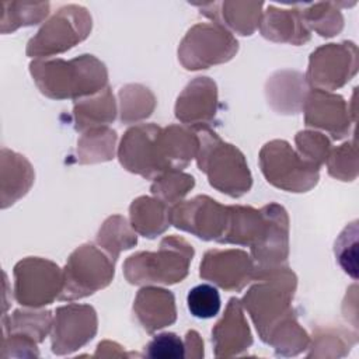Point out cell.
Instances as JSON below:
<instances>
[{"instance_id": "6da1fadb", "label": "cell", "mask_w": 359, "mask_h": 359, "mask_svg": "<svg viewBox=\"0 0 359 359\" xmlns=\"http://www.w3.org/2000/svg\"><path fill=\"white\" fill-rule=\"evenodd\" d=\"M257 278L259 282L251 286L241 304L250 313L259 338L278 355L300 353L307 348L310 338L299 325L290 304L296 290L294 273L282 265Z\"/></svg>"}, {"instance_id": "7a4b0ae2", "label": "cell", "mask_w": 359, "mask_h": 359, "mask_svg": "<svg viewBox=\"0 0 359 359\" xmlns=\"http://www.w3.org/2000/svg\"><path fill=\"white\" fill-rule=\"evenodd\" d=\"M38 88L53 100H81L107 87L105 65L93 55H81L72 60L39 59L29 65Z\"/></svg>"}, {"instance_id": "3957f363", "label": "cell", "mask_w": 359, "mask_h": 359, "mask_svg": "<svg viewBox=\"0 0 359 359\" xmlns=\"http://www.w3.org/2000/svg\"><path fill=\"white\" fill-rule=\"evenodd\" d=\"M198 137L196 161L199 170L208 175L209 184L233 198L247 194L252 185V177L244 154L208 128L201 129Z\"/></svg>"}, {"instance_id": "277c9868", "label": "cell", "mask_w": 359, "mask_h": 359, "mask_svg": "<svg viewBox=\"0 0 359 359\" xmlns=\"http://www.w3.org/2000/svg\"><path fill=\"white\" fill-rule=\"evenodd\" d=\"M194 248L185 238L167 236L158 251L130 255L123 264V273L132 285H172L188 275Z\"/></svg>"}, {"instance_id": "5b68a950", "label": "cell", "mask_w": 359, "mask_h": 359, "mask_svg": "<svg viewBox=\"0 0 359 359\" xmlns=\"http://www.w3.org/2000/svg\"><path fill=\"white\" fill-rule=\"evenodd\" d=\"M264 177L287 192H306L318 182L320 167L306 161L285 140L268 142L259 151Z\"/></svg>"}, {"instance_id": "8992f818", "label": "cell", "mask_w": 359, "mask_h": 359, "mask_svg": "<svg viewBox=\"0 0 359 359\" xmlns=\"http://www.w3.org/2000/svg\"><path fill=\"white\" fill-rule=\"evenodd\" d=\"M114 278V261L93 244L77 247L63 269L60 300L81 299L104 289Z\"/></svg>"}, {"instance_id": "52a82bcc", "label": "cell", "mask_w": 359, "mask_h": 359, "mask_svg": "<svg viewBox=\"0 0 359 359\" xmlns=\"http://www.w3.org/2000/svg\"><path fill=\"white\" fill-rule=\"evenodd\" d=\"M238 42L230 31L216 22L194 25L178 46V59L187 70L208 69L230 60Z\"/></svg>"}, {"instance_id": "ba28073f", "label": "cell", "mask_w": 359, "mask_h": 359, "mask_svg": "<svg viewBox=\"0 0 359 359\" xmlns=\"http://www.w3.org/2000/svg\"><path fill=\"white\" fill-rule=\"evenodd\" d=\"M91 31V17L84 7L65 6L31 38L27 55L35 57H49L69 50L76 43L88 36Z\"/></svg>"}, {"instance_id": "9c48e42d", "label": "cell", "mask_w": 359, "mask_h": 359, "mask_svg": "<svg viewBox=\"0 0 359 359\" xmlns=\"http://www.w3.org/2000/svg\"><path fill=\"white\" fill-rule=\"evenodd\" d=\"M163 128L154 123H140L128 129L121 139L118 157L130 172L154 180L168 171L161 144Z\"/></svg>"}, {"instance_id": "30bf717a", "label": "cell", "mask_w": 359, "mask_h": 359, "mask_svg": "<svg viewBox=\"0 0 359 359\" xmlns=\"http://www.w3.org/2000/svg\"><path fill=\"white\" fill-rule=\"evenodd\" d=\"M14 294L20 304L42 307L59 299L63 289V271L43 258H25L14 268Z\"/></svg>"}, {"instance_id": "8fae6325", "label": "cell", "mask_w": 359, "mask_h": 359, "mask_svg": "<svg viewBox=\"0 0 359 359\" xmlns=\"http://www.w3.org/2000/svg\"><path fill=\"white\" fill-rule=\"evenodd\" d=\"M358 72V48L353 42L327 43L317 48L309 60L307 83L332 91L345 86Z\"/></svg>"}, {"instance_id": "7c38bea8", "label": "cell", "mask_w": 359, "mask_h": 359, "mask_svg": "<svg viewBox=\"0 0 359 359\" xmlns=\"http://www.w3.org/2000/svg\"><path fill=\"white\" fill-rule=\"evenodd\" d=\"M229 216V206H223L206 195L178 202L170 209V223L177 229L192 233L202 240L219 243H223L227 231Z\"/></svg>"}, {"instance_id": "4fadbf2b", "label": "cell", "mask_w": 359, "mask_h": 359, "mask_svg": "<svg viewBox=\"0 0 359 359\" xmlns=\"http://www.w3.org/2000/svg\"><path fill=\"white\" fill-rule=\"evenodd\" d=\"M97 332V313L88 304L70 303L56 310L52 321V352L56 355L72 353Z\"/></svg>"}, {"instance_id": "5bb4252c", "label": "cell", "mask_w": 359, "mask_h": 359, "mask_svg": "<svg viewBox=\"0 0 359 359\" xmlns=\"http://www.w3.org/2000/svg\"><path fill=\"white\" fill-rule=\"evenodd\" d=\"M304 122L310 128L325 130L332 139H344L355 125L356 114L341 95L324 90H311L303 102Z\"/></svg>"}, {"instance_id": "9a60e30c", "label": "cell", "mask_w": 359, "mask_h": 359, "mask_svg": "<svg viewBox=\"0 0 359 359\" xmlns=\"http://www.w3.org/2000/svg\"><path fill=\"white\" fill-rule=\"evenodd\" d=\"M201 278L226 290H241L255 279V264L243 250H210L201 262Z\"/></svg>"}, {"instance_id": "2e32d148", "label": "cell", "mask_w": 359, "mask_h": 359, "mask_svg": "<svg viewBox=\"0 0 359 359\" xmlns=\"http://www.w3.org/2000/svg\"><path fill=\"white\" fill-rule=\"evenodd\" d=\"M268 227L258 245L251 248L255 264V278L269 269L282 266L289 252V219L278 203L265 205Z\"/></svg>"}, {"instance_id": "e0dca14e", "label": "cell", "mask_w": 359, "mask_h": 359, "mask_svg": "<svg viewBox=\"0 0 359 359\" xmlns=\"http://www.w3.org/2000/svg\"><path fill=\"white\" fill-rule=\"evenodd\" d=\"M217 109L216 83L209 77H196L178 95L175 116L194 129H206Z\"/></svg>"}, {"instance_id": "ac0fdd59", "label": "cell", "mask_w": 359, "mask_h": 359, "mask_svg": "<svg viewBox=\"0 0 359 359\" xmlns=\"http://www.w3.org/2000/svg\"><path fill=\"white\" fill-rule=\"evenodd\" d=\"M212 342L217 358L240 355L251 346L252 335L238 299L229 300L223 317L212 330Z\"/></svg>"}, {"instance_id": "d6986e66", "label": "cell", "mask_w": 359, "mask_h": 359, "mask_svg": "<svg viewBox=\"0 0 359 359\" xmlns=\"http://www.w3.org/2000/svg\"><path fill=\"white\" fill-rule=\"evenodd\" d=\"M133 311L147 332L171 325L177 318L172 293L160 287L140 289L135 299Z\"/></svg>"}, {"instance_id": "ffe728a7", "label": "cell", "mask_w": 359, "mask_h": 359, "mask_svg": "<svg viewBox=\"0 0 359 359\" xmlns=\"http://www.w3.org/2000/svg\"><path fill=\"white\" fill-rule=\"evenodd\" d=\"M262 14L259 28L266 39L289 42L292 45H302L310 39V29L306 27L300 10H285L269 6Z\"/></svg>"}, {"instance_id": "44dd1931", "label": "cell", "mask_w": 359, "mask_h": 359, "mask_svg": "<svg viewBox=\"0 0 359 359\" xmlns=\"http://www.w3.org/2000/svg\"><path fill=\"white\" fill-rule=\"evenodd\" d=\"M212 11L203 10L205 15L215 20L216 24L222 25L227 31L231 29L240 35H251L259 25L262 17V3H234L223 1L206 4Z\"/></svg>"}, {"instance_id": "7402d4cb", "label": "cell", "mask_w": 359, "mask_h": 359, "mask_svg": "<svg viewBox=\"0 0 359 359\" xmlns=\"http://www.w3.org/2000/svg\"><path fill=\"white\" fill-rule=\"evenodd\" d=\"M132 229L147 238H154L170 226V209L157 198L140 196L129 208Z\"/></svg>"}, {"instance_id": "603a6c76", "label": "cell", "mask_w": 359, "mask_h": 359, "mask_svg": "<svg viewBox=\"0 0 359 359\" xmlns=\"http://www.w3.org/2000/svg\"><path fill=\"white\" fill-rule=\"evenodd\" d=\"M163 153L170 170H182L196 157L199 137L191 129L180 125H170L161 130Z\"/></svg>"}, {"instance_id": "cb8c5ba5", "label": "cell", "mask_w": 359, "mask_h": 359, "mask_svg": "<svg viewBox=\"0 0 359 359\" xmlns=\"http://www.w3.org/2000/svg\"><path fill=\"white\" fill-rule=\"evenodd\" d=\"M74 121L77 130L102 128L115 119L116 105L109 87L95 95L77 100L74 104Z\"/></svg>"}, {"instance_id": "d4e9b609", "label": "cell", "mask_w": 359, "mask_h": 359, "mask_svg": "<svg viewBox=\"0 0 359 359\" xmlns=\"http://www.w3.org/2000/svg\"><path fill=\"white\" fill-rule=\"evenodd\" d=\"M116 143L115 130L102 126L88 129L77 143L79 163L108 161L114 157Z\"/></svg>"}, {"instance_id": "484cf974", "label": "cell", "mask_w": 359, "mask_h": 359, "mask_svg": "<svg viewBox=\"0 0 359 359\" xmlns=\"http://www.w3.org/2000/svg\"><path fill=\"white\" fill-rule=\"evenodd\" d=\"M97 243L102 247L109 258L115 262L122 250L132 248L136 245V234L129 227L125 217L115 215L108 217L97 234Z\"/></svg>"}, {"instance_id": "4316f807", "label": "cell", "mask_w": 359, "mask_h": 359, "mask_svg": "<svg viewBox=\"0 0 359 359\" xmlns=\"http://www.w3.org/2000/svg\"><path fill=\"white\" fill-rule=\"evenodd\" d=\"M300 15L309 29L311 28L325 38L337 35L344 27V17L337 3L327 1L303 6Z\"/></svg>"}, {"instance_id": "83f0119b", "label": "cell", "mask_w": 359, "mask_h": 359, "mask_svg": "<svg viewBox=\"0 0 359 359\" xmlns=\"http://www.w3.org/2000/svg\"><path fill=\"white\" fill-rule=\"evenodd\" d=\"M121 121L125 123L137 122L151 115L156 98L151 91L140 84H128L119 90Z\"/></svg>"}, {"instance_id": "f1b7e54d", "label": "cell", "mask_w": 359, "mask_h": 359, "mask_svg": "<svg viewBox=\"0 0 359 359\" xmlns=\"http://www.w3.org/2000/svg\"><path fill=\"white\" fill-rule=\"evenodd\" d=\"M195 178L180 170H168L154 178L151 194L165 205H175L194 188Z\"/></svg>"}, {"instance_id": "f546056e", "label": "cell", "mask_w": 359, "mask_h": 359, "mask_svg": "<svg viewBox=\"0 0 359 359\" xmlns=\"http://www.w3.org/2000/svg\"><path fill=\"white\" fill-rule=\"evenodd\" d=\"M11 332L25 335L35 342L43 341L52 330V316L49 311H20L17 310L10 318Z\"/></svg>"}, {"instance_id": "4dcf8cb0", "label": "cell", "mask_w": 359, "mask_h": 359, "mask_svg": "<svg viewBox=\"0 0 359 359\" xmlns=\"http://www.w3.org/2000/svg\"><path fill=\"white\" fill-rule=\"evenodd\" d=\"M328 172L341 181H353L358 177V147L356 139L331 150L327 158Z\"/></svg>"}, {"instance_id": "1f68e13d", "label": "cell", "mask_w": 359, "mask_h": 359, "mask_svg": "<svg viewBox=\"0 0 359 359\" xmlns=\"http://www.w3.org/2000/svg\"><path fill=\"white\" fill-rule=\"evenodd\" d=\"M220 294L212 285L202 283L192 287L187 296L189 313L196 318H212L220 311Z\"/></svg>"}, {"instance_id": "d6a6232c", "label": "cell", "mask_w": 359, "mask_h": 359, "mask_svg": "<svg viewBox=\"0 0 359 359\" xmlns=\"http://www.w3.org/2000/svg\"><path fill=\"white\" fill-rule=\"evenodd\" d=\"M296 144L297 153L309 163L321 167L328 158L331 151V142L330 139L314 130H304L296 135Z\"/></svg>"}, {"instance_id": "836d02e7", "label": "cell", "mask_w": 359, "mask_h": 359, "mask_svg": "<svg viewBox=\"0 0 359 359\" xmlns=\"http://www.w3.org/2000/svg\"><path fill=\"white\" fill-rule=\"evenodd\" d=\"M335 257L342 269L353 279L358 276V222L349 223L335 241Z\"/></svg>"}, {"instance_id": "e575fe53", "label": "cell", "mask_w": 359, "mask_h": 359, "mask_svg": "<svg viewBox=\"0 0 359 359\" xmlns=\"http://www.w3.org/2000/svg\"><path fill=\"white\" fill-rule=\"evenodd\" d=\"M146 355L154 359L185 358V344L174 332H161L147 344Z\"/></svg>"}, {"instance_id": "d590c367", "label": "cell", "mask_w": 359, "mask_h": 359, "mask_svg": "<svg viewBox=\"0 0 359 359\" xmlns=\"http://www.w3.org/2000/svg\"><path fill=\"white\" fill-rule=\"evenodd\" d=\"M185 358H199L203 356V342L198 332L188 331L185 337Z\"/></svg>"}]
</instances>
